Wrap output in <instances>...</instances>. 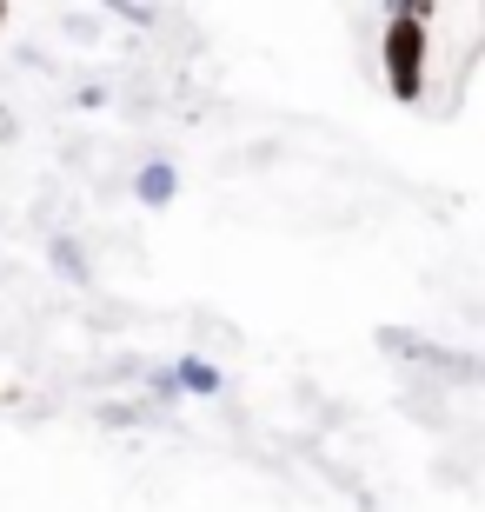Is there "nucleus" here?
I'll return each instance as SVG.
<instances>
[{
  "instance_id": "obj_3",
  "label": "nucleus",
  "mask_w": 485,
  "mask_h": 512,
  "mask_svg": "<svg viewBox=\"0 0 485 512\" xmlns=\"http://www.w3.org/2000/svg\"><path fill=\"white\" fill-rule=\"evenodd\" d=\"M54 266L74 286H87V253H80V240H67V233H60V240H54Z\"/></svg>"
},
{
  "instance_id": "obj_5",
  "label": "nucleus",
  "mask_w": 485,
  "mask_h": 512,
  "mask_svg": "<svg viewBox=\"0 0 485 512\" xmlns=\"http://www.w3.org/2000/svg\"><path fill=\"white\" fill-rule=\"evenodd\" d=\"M0 20H7V7H0Z\"/></svg>"
},
{
  "instance_id": "obj_4",
  "label": "nucleus",
  "mask_w": 485,
  "mask_h": 512,
  "mask_svg": "<svg viewBox=\"0 0 485 512\" xmlns=\"http://www.w3.org/2000/svg\"><path fill=\"white\" fill-rule=\"evenodd\" d=\"M180 386H187V393H220V373L206 360H180Z\"/></svg>"
},
{
  "instance_id": "obj_2",
  "label": "nucleus",
  "mask_w": 485,
  "mask_h": 512,
  "mask_svg": "<svg viewBox=\"0 0 485 512\" xmlns=\"http://www.w3.org/2000/svg\"><path fill=\"white\" fill-rule=\"evenodd\" d=\"M133 193H140L147 207H167L173 193H180V173H173L167 160H153V167H140V180H133Z\"/></svg>"
},
{
  "instance_id": "obj_1",
  "label": "nucleus",
  "mask_w": 485,
  "mask_h": 512,
  "mask_svg": "<svg viewBox=\"0 0 485 512\" xmlns=\"http://www.w3.org/2000/svg\"><path fill=\"white\" fill-rule=\"evenodd\" d=\"M379 67H386L392 100H419L432 74V0H392L386 34H379Z\"/></svg>"
}]
</instances>
